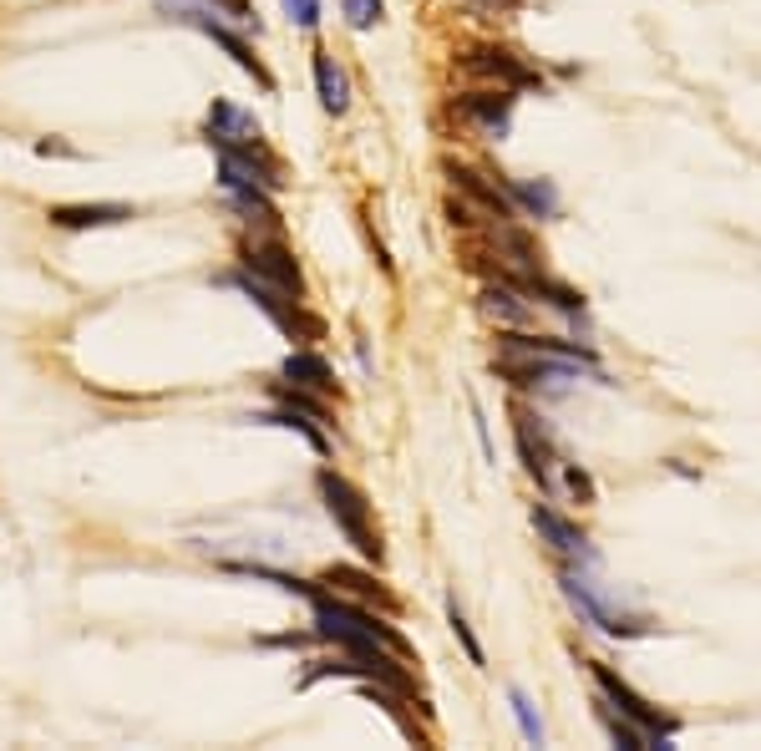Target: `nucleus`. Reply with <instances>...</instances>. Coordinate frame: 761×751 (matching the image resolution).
I'll list each match as a JSON object with an SVG mask.
<instances>
[{"instance_id":"nucleus-1","label":"nucleus","mask_w":761,"mask_h":751,"mask_svg":"<svg viewBox=\"0 0 761 751\" xmlns=\"http://www.w3.org/2000/svg\"><path fill=\"white\" fill-rule=\"evenodd\" d=\"M315 488H321V498H325V514L335 518V528L345 534V544L361 554L366 564H380L386 559V544H380V528L371 524V503H366V493L351 483V477H341L335 467H321L315 473Z\"/></svg>"},{"instance_id":"nucleus-2","label":"nucleus","mask_w":761,"mask_h":751,"mask_svg":"<svg viewBox=\"0 0 761 751\" xmlns=\"http://www.w3.org/2000/svg\"><path fill=\"white\" fill-rule=\"evenodd\" d=\"M219 285H234L239 295H250L254 305H260V311L290 335V341H300V346H310V341H325V321H321V315H310L305 305H300V295H290V290H280V285H270V280L250 275L244 264H239L234 275L219 280Z\"/></svg>"},{"instance_id":"nucleus-3","label":"nucleus","mask_w":761,"mask_h":751,"mask_svg":"<svg viewBox=\"0 0 761 751\" xmlns=\"http://www.w3.org/2000/svg\"><path fill=\"white\" fill-rule=\"evenodd\" d=\"M158 11L168 16V21H179V26H193V31H203V37L214 41V47H224L229 57H234V67L239 72H250L254 82L264 87V92H274V77H270V67H264L260 57H254V47L239 31H229L224 21H219V11L209 6V0H158Z\"/></svg>"},{"instance_id":"nucleus-4","label":"nucleus","mask_w":761,"mask_h":751,"mask_svg":"<svg viewBox=\"0 0 761 751\" xmlns=\"http://www.w3.org/2000/svg\"><path fill=\"white\" fill-rule=\"evenodd\" d=\"M305 599H310V609H315V620H335V625H345V630H361V635H371L376 645H386L392 656L412 660V640H406L396 625L380 620L376 609L356 605V599H345V595H331V589H310Z\"/></svg>"},{"instance_id":"nucleus-5","label":"nucleus","mask_w":761,"mask_h":751,"mask_svg":"<svg viewBox=\"0 0 761 751\" xmlns=\"http://www.w3.org/2000/svg\"><path fill=\"white\" fill-rule=\"evenodd\" d=\"M589 676H595L599 696H605L609 706H619V716H630V721H635V727H640V731H650V737H655V747H666V741L680 731L676 721H670V716H660V711H655V706L645 701L640 691H635L630 680H619L609 666H599V660H589Z\"/></svg>"},{"instance_id":"nucleus-6","label":"nucleus","mask_w":761,"mask_h":751,"mask_svg":"<svg viewBox=\"0 0 761 751\" xmlns=\"http://www.w3.org/2000/svg\"><path fill=\"white\" fill-rule=\"evenodd\" d=\"M559 589H564V599H569L574 609H579L584 620L595 625V630H605V635H615V640H635V635H645L650 625L645 620H635V615H619V609H609L605 599L595 595V585H584L579 574L574 569H564L559 574Z\"/></svg>"},{"instance_id":"nucleus-7","label":"nucleus","mask_w":761,"mask_h":751,"mask_svg":"<svg viewBox=\"0 0 761 751\" xmlns=\"http://www.w3.org/2000/svg\"><path fill=\"white\" fill-rule=\"evenodd\" d=\"M239 264H244L250 275L290 290V295H305V275H300L295 254H290L280 239H244V244H239Z\"/></svg>"},{"instance_id":"nucleus-8","label":"nucleus","mask_w":761,"mask_h":751,"mask_svg":"<svg viewBox=\"0 0 761 751\" xmlns=\"http://www.w3.org/2000/svg\"><path fill=\"white\" fill-rule=\"evenodd\" d=\"M513 437H518V457H524L528 477H534L544 493H554V463H559V457H554V442H548L544 422L518 406V412H513Z\"/></svg>"},{"instance_id":"nucleus-9","label":"nucleus","mask_w":761,"mask_h":751,"mask_svg":"<svg viewBox=\"0 0 761 751\" xmlns=\"http://www.w3.org/2000/svg\"><path fill=\"white\" fill-rule=\"evenodd\" d=\"M447 179L457 183V193L473 199V209L483 219H493V224H508L513 219V199L498 189V183H488V173H477V168H467V163H447Z\"/></svg>"},{"instance_id":"nucleus-10","label":"nucleus","mask_w":761,"mask_h":751,"mask_svg":"<svg viewBox=\"0 0 761 751\" xmlns=\"http://www.w3.org/2000/svg\"><path fill=\"white\" fill-rule=\"evenodd\" d=\"M467 77H483V82H503V87H538V77L528 72L524 61L513 57V51H498V47H483V51H467L457 61Z\"/></svg>"},{"instance_id":"nucleus-11","label":"nucleus","mask_w":761,"mask_h":751,"mask_svg":"<svg viewBox=\"0 0 761 751\" xmlns=\"http://www.w3.org/2000/svg\"><path fill=\"white\" fill-rule=\"evenodd\" d=\"M457 112H463L467 122H477L488 138H508V128H513V87H498V92H467L463 102H457Z\"/></svg>"},{"instance_id":"nucleus-12","label":"nucleus","mask_w":761,"mask_h":751,"mask_svg":"<svg viewBox=\"0 0 761 751\" xmlns=\"http://www.w3.org/2000/svg\"><path fill=\"white\" fill-rule=\"evenodd\" d=\"M321 585L335 589V595L356 599V605H380V609H396V595L386 585H376V574H361L351 569V564H331V569L321 574Z\"/></svg>"},{"instance_id":"nucleus-13","label":"nucleus","mask_w":761,"mask_h":751,"mask_svg":"<svg viewBox=\"0 0 761 751\" xmlns=\"http://www.w3.org/2000/svg\"><path fill=\"white\" fill-rule=\"evenodd\" d=\"M528 518H534L538 538H544V544H548L554 554H574V559H595V549H589V538H584L579 528H574L564 514H554L548 503H534V514H528Z\"/></svg>"},{"instance_id":"nucleus-14","label":"nucleus","mask_w":761,"mask_h":751,"mask_svg":"<svg viewBox=\"0 0 761 751\" xmlns=\"http://www.w3.org/2000/svg\"><path fill=\"white\" fill-rule=\"evenodd\" d=\"M254 138H264V132L244 108H234V102H214L209 108V143L214 148H239V143H254Z\"/></svg>"},{"instance_id":"nucleus-15","label":"nucleus","mask_w":761,"mask_h":751,"mask_svg":"<svg viewBox=\"0 0 761 751\" xmlns=\"http://www.w3.org/2000/svg\"><path fill=\"white\" fill-rule=\"evenodd\" d=\"M132 209L128 203H57L51 209V224L57 229H112L128 224Z\"/></svg>"},{"instance_id":"nucleus-16","label":"nucleus","mask_w":761,"mask_h":751,"mask_svg":"<svg viewBox=\"0 0 761 751\" xmlns=\"http://www.w3.org/2000/svg\"><path fill=\"white\" fill-rule=\"evenodd\" d=\"M285 376L295 386H305V392H315V396H341V382H335L331 361L315 356V351H290V356H285Z\"/></svg>"},{"instance_id":"nucleus-17","label":"nucleus","mask_w":761,"mask_h":751,"mask_svg":"<svg viewBox=\"0 0 761 751\" xmlns=\"http://www.w3.org/2000/svg\"><path fill=\"white\" fill-rule=\"evenodd\" d=\"M250 427H285V432H295V437H305L315 453H331V437H325V427L321 422H310L305 412H290V406H274V412H254V417H244Z\"/></svg>"},{"instance_id":"nucleus-18","label":"nucleus","mask_w":761,"mask_h":751,"mask_svg":"<svg viewBox=\"0 0 761 751\" xmlns=\"http://www.w3.org/2000/svg\"><path fill=\"white\" fill-rule=\"evenodd\" d=\"M315 92H321V108L335 112V118L351 108V82H345V72L335 67L331 51H315Z\"/></svg>"},{"instance_id":"nucleus-19","label":"nucleus","mask_w":761,"mask_h":751,"mask_svg":"<svg viewBox=\"0 0 761 751\" xmlns=\"http://www.w3.org/2000/svg\"><path fill=\"white\" fill-rule=\"evenodd\" d=\"M483 315L498 325H528V305L518 300V290L508 285V280H498V285L483 290Z\"/></svg>"},{"instance_id":"nucleus-20","label":"nucleus","mask_w":761,"mask_h":751,"mask_svg":"<svg viewBox=\"0 0 761 751\" xmlns=\"http://www.w3.org/2000/svg\"><path fill=\"white\" fill-rule=\"evenodd\" d=\"M599 727H605L609 741H615V747H625V751H650V747H655L650 731H640V727L630 721V716H619L615 706L605 701V696H599Z\"/></svg>"},{"instance_id":"nucleus-21","label":"nucleus","mask_w":761,"mask_h":751,"mask_svg":"<svg viewBox=\"0 0 761 751\" xmlns=\"http://www.w3.org/2000/svg\"><path fill=\"white\" fill-rule=\"evenodd\" d=\"M513 203H524L528 214L534 219H554L559 214V189L548 179H524V183H513V193H508Z\"/></svg>"},{"instance_id":"nucleus-22","label":"nucleus","mask_w":761,"mask_h":751,"mask_svg":"<svg viewBox=\"0 0 761 751\" xmlns=\"http://www.w3.org/2000/svg\"><path fill=\"white\" fill-rule=\"evenodd\" d=\"M270 402H274V406H290V412H305L310 422H321V427H331V406H325V402H315V396H310L305 386L270 382Z\"/></svg>"},{"instance_id":"nucleus-23","label":"nucleus","mask_w":761,"mask_h":751,"mask_svg":"<svg viewBox=\"0 0 761 751\" xmlns=\"http://www.w3.org/2000/svg\"><path fill=\"white\" fill-rule=\"evenodd\" d=\"M493 239H498V250H503V254H513V264H524V270H544V254H538V244L524 234V229L493 224Z\"/></svg>"},{"instance_id":"nucleus-24","label":"nucleus","mask_w":761,"mask_h":751,"mask_svg":"<svg viewBox=\"0 0 761 751\" xmlns=\"http://www.w3.org/2000/svg\"><path fill=\"white\" fill-rule=\"evenodd\" d=\"M508 706H513V716H518V727H524V741H534V747H544V721H538V711H534V701H528L518 686L508 691Z\"/></svg>"},{"instance_id":"nucleus-25","label":"nucleus","mask_w":761,"mask_h":751,"mask_svg":"<svg viewBox=\"0 0 761 751\" xmlns=\"http://www.w3.org/2000/svg\"><path fill=\"white\" fill-rule=\"evenodd\" d=\"M447 625H453V635L463 640L467 660H473V666H483V645H477V635H473V625H467V615L457 609V599H447Z\"/></svg>"},{"instance_id":"nucleus-26","label":"nucleus","mask_w":761,"mask_h":751,"mask_svg":"<svg viewBox=\"0 0 761 751\" xmlns=\"http://www.w3.org/2000/svg\"><path fill=\"white\" fill-rule=\"evenodd\" d=\"M341 11H345V21L356 26V31H371V26L386 16V6H380V0H341Z\"/></svg>"},{"instance_id":"nucleus-27","label":"nucleus","mask_w":761,"mask_h":751,"mask_svg":"<svg viewBox=\"0 0 761 751\" xmlns=\"http://www.w3.org/2000/svg\"><path fill=\"white\" fill-rule=\"evenodd\" d=\"M559 477H564V488L574 493V503H595V477L584 473V467H574V463H569Z\"/></svg>"},{"instance_id":"nucleus-28","label":"nucleus","mask_w":761,"mask_h":751,"mask_svg":"<svg viewBox=\"0 0 761 751\" xmlns=\"http://www.w3.org/2000/svg\"><path fill=\"white\" fill-rule=\"evenodd\" d=\"M280 6H285V16L295 26H305V31H315V26H321V0H280Z\"/></svg>"},{"instance_id":"nucleus-29","label":"nucleus","mask_w":761,"mask_h":751,"mask_svg":"<svg viewBox=\"0 0 761 751\" xmlns=\"http://www.w3.org/2000/svg\"><path fill=\"white\" fill-rule=\"evenodd\" d=\"M219 16H229V21H244L250 26L254 21V0H209Z\"/></svg>"}]
</instances>
